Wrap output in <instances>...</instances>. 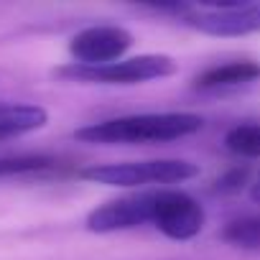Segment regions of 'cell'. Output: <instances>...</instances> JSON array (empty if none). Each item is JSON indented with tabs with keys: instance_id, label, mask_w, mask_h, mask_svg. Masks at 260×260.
Returning <instances> with one entry per match:
<instances>
[{
	"instance_id": "cell-1",
	"label": "cell",
	"mask_w": 260,
	"mask_h": 260,
	"mask_svg": "<svg viewBox=\"0 0 260 260\" xmlns=\"http://www.w3.org/2000/svg\"><path fill=\"white\" fill-rule=\"evenodd\" d=\"M202 117L194 112H146V115H127L112 117L102 122H92L79 127L74 138L84 143H169L186 138L202 127Z\"/></svg>"
},
{
	"instance_id": "cell-2",
	"label": "cell",
	"mask_w": 260,
	"mask_h": 260,
	"mask_svg": "<svg viewBox=\"0 0 260 260\" xmlns=\"http://www.w3.org/2000/svg\"><path fill=\"white\" fill-rule=\"evenodd\" d=\"M199 174L197 164L181 158H153L136 164H107L79 171V179L105 186H148V184H181Z\"/></svg>"
},
{
	"instance_id": "cell-3",
	"label": "cell",
	"mask_w": 260,
	"mask_h": 260,
	"mask_svg": "<svg viewBox=\"0 0 260 260\" xmlns=\"http://www.w3.org/2000/svg\"><path fill=\"white\" fill-rule=\"evenodd\" d=\"M174 13L181 23L209 36H247L260 31V3H222V6H169L156 8Z\"/></svg>"
},
{
	"instance_id": "cell-4",
	"label": "cell",
	"mask_w": 260,
	"mask_h": 260,
	"mask_svg": "<svg viewBox=\"0 0 260 260\" xmlns=\"http://www.w3.org/2000/svg\"><path fill=\"white\" fill-rule=\"evenodd\" d=\"M176 72V61L166 54H143L133 59H122L102 67H82L69 64L56 69L59 77L74 82H92V84H141L151 79H161Z\"/></svg>"
},
{
	"instance_id": "cell-5",
	"label": "cell",
	"mask_w": 260,
	"mask_h": 260,
	"mask_svg": "<svg viewBox=\"0 0 260 260\" xmlns=\"http://www.w3.org/2000/svg\"><path fill=\"white\" fill-rule=\"evenodd\" d=\"M151 224L171 240H191L204 227V209L181 189H158L153 191Z\"/></svg>"
},
{
	"instance_id": "cell-6",
	"label": "cell",
	"mask_w": 260,
	"mask_h": 260,
	"mask_svg": "<svg viewBox=\"0 0 260 260\" xmlns=\"http://www.w3.org/2000/svg\"><path fill=\"white\" fill-rule=\"evenodd\" d=\"M130 44L133 36L120 26H89L69 41V54L77 59L74 64L102 67L117 61L130 49Z\"/></svg>"
},
{
	"instance_id": "cell-7",
	"label": "cell",
	"mask_w": 260,
	"mask_h": 260,
	"mask_svg": "<svg viewBox=\"0 0 260 260\" xmlns=\"http://www.w3.org/2000/svg\"><path fill=\"white\" fill-rule=\"evenodd\" d=\"M151 217H153V191H143L92 209L87 214V230L97 235L133 230L141 224H151Z\"/></svg>"
},
{
	"instance_id": "cell-8",
	"label": "cell",
	"mask_w": 260,
	"mask_h": 260,
	"mask_svg": "<svg viewBox=\"0 0 260 260\" xmlns=\"http://www.w3.org/2000/svg\"><path fill=\"white\" fill-rule=\"evenodd\" d=\"M257 79H260V61L240 59V61L209 67L207 72H202L194 79V84H197V89H204V92H219V89L245 87V84L257 82Z\"/></svg>"
},
{
	"instance_id": "cell-9",
	"label": "cell",
	"mask_w": 260,
	"mask_h": 260,
	"mask_svg": "<svg viewBox=\"0 0 260 260\" xmlns=\"http://www.w3.org/2000/svg\"><path fill=\"white\" fill-rule=\"evenodd\" d=\"M49 122V112L39 105L26 102H0V141L18 138L44 127Z\"/></svg>"
},
{
	"instance_id": "cell-10",
	"label": "cell",
	"mask_w": 260,
	"mask_h": 260,
	"mask_svg": "<svg viewBox=\"0 0 260 260\" xmlns=\"http://www.w3.org/2000/svg\"><path fill=\"white\" fill-rule=\"evenodd\" d=\"M222 240L232 247L260 252V214H245L230 219L222 230Z\"/></svg>"
},
{
	"instance_id": "cell-11",
	"label": "cell",
	"mask_w": 260,
	"mask_h": 260,
	"mask_svg": "<svg viewBox=\"0 0 260 260\" xmlns=\"http://www.w3.org/2000/svg\"><path fill=\"white\" fill-rule=\"evenodd\" d=\"M224 146L230 153L242 158H260V122H245L227 130Z\"/></svg>"
},
{
	"instance_id": "cell-12",
	"label": "cell",
	"mask_w": 260,
	"mask_h": 260,
	"mask_svg": "<svg viewBox=\"0 0 260 260\" xmlns=\"http://www.w3.org/2000/svg\"><path fill=\"white\" fill-rule=\"evenodd\" d=\"M54 166L49 156H16V158H0V179L3 176H21V174H39Z\"/></svg>"
},
{
	"instance_id": "cell-13",
	"label": "cell",
	"mask_w": 260,
	"mask_h": 260,
	"mask_svg": "<svg viewBox=\"0 0 260 260\" xmlns=\"http://www.w3.org/2000/svg\"><path fill=\"white\" fill-rule=\"evenodd\" d=\"M245 176H247V171L242 169H235V171H230L224 179H219L217 181V191H237L242 184H245Z\"/></svg>"
},
{
	"instance_id": "cell-14",
	"label": "cell",
	"mask_w": 260,
	"mask_h": 260,
	"mask_svg": "<svg viewBox=\"0 0 260 260\" xmlns=\"http://www.w3.org/2000/svg\"><path fill=\"white\" fill-rule=\"evenodd\" d=\"M255 197H260V181H257V189H255Z\"/></svg>"
}]
</instances>
